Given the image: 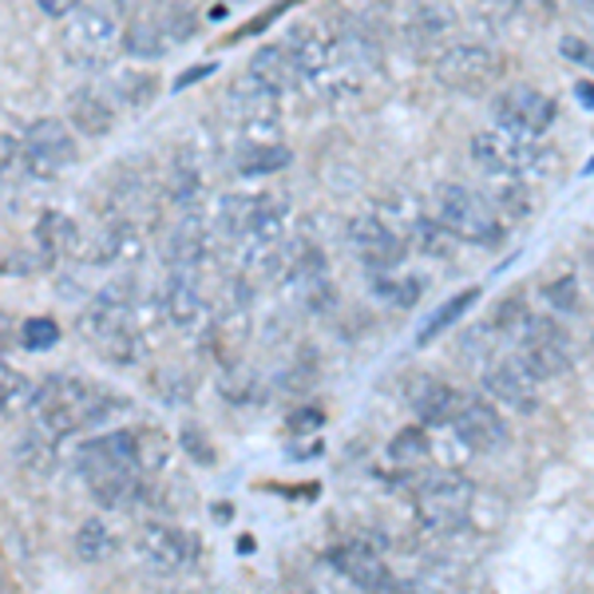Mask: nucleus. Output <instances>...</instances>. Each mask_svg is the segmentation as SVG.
Here are the masks:
<instances>
[{
    "mask_svg": "<svg viewBox=\"0 0 594 594\" xmlns=\"http://www.w3.org/2000/svg\"><path fill=\"white\" fill-rule=\"evenodd\" d=\"M0 167H4V155H0Z\"/></svg>",
    "mask_w": 594,
    "mask_h": 594,
    "instance_id": "a19ab883",
    "label": "nucleus"
},
{
    "mask_svg": "<svg viewBox=\"0 0 594 594\" xmlns=\"http://www.w3.org/2000/svg\"><path fill=\"white\" fill-rule=\"evenodd\" d=\"M163 317L183 333H202L210 325V302L195 274H170L159 293Z\"/></svg>",
    "mask_w": 594,
    "mask_h": 594,
    "instance_id": "a211bd4d",
    "label": "nucleus"
},
{
    "mask_svg": "<svg viewBox=\"0 0 594 594\" xmlns=\"http://www.w3.org/2000/svg\"><path fill=\"white\" fill-rule=\"evenodd\" d=\"M290 167V147L282 143H246L242 152L235 155L238 175H274V170Z\"/></svg>",
    "mask_w": 594,
    "mask_h": 594,
    "instance_id": "bb28decb",
    "label": "nucleus"
},
{
    "mask_svg": "<svg viewBox=\"0 0 594 594\" xmlns=\"http://www.w3.org/2000/svg\"><path fill=\"white\" fill-rule=\"evenodd\" d=\"M559 52H563V56H571V60H579V64L594 67V48L586 44L583 37H563V40H559Z\"/></svg>",
    "mask_w": 594,
    "mask_h": 594,
    "instance_id": "72a5a7b5",
    "label": "nucleus"
},
{
    "mask_svg": "<svg viewBox=\"0 0 594 594\" xmlns=\"http://www.w3.org/2000/svg\"><path fill=\"white\" fill-rule=\"evenodd\" d=\"M0 594H17V586H12V583H9V579H4V575H0Z\"/></svg>",
    "mask_w": 594,
    "mask_h": 594,
    "instance_id": "58836bf2",
    "label": "nucleus"
},
{
    "mask_svg": "<svg viewBox=\"0 0 594 594\" xmlns=\"http://www.w3.org/2000/svg\"><path fill=\"white\" fill-rule=\"evenodd\" d=\"M12 341H17V321H12V313L0 310V361H4Z\"/></svg>",
    "mask_w": 594,
    "mask_h": 594,
    "instance_id": "c9c22d12",
    "label": "nucleus"
},
{
    "mask_svg": "<svg viewBox=\"0 0 594 594\" xmlns=\"http://www.w3.org/2000/svg\"><path fill=\"white\" fill-rule=\"evenodd\" d=\"M405 24L413 29L416 40H440L444 32H452L456 12L444 9V4H416V9L405 12Z\"/></svg>",
    "mask_w": 594,
    "mask_h": 594,
    "instance_id": "c756f323",
    "label": "nucleus"
},
{
    "mask_svg": "<svg viewBox=\"0 0 594 594\" xmlns=\"http://www.w3.org/2000/svg\"><path fill=\"white\" fill-rule=\"evenodd\" d=\"M227 115L238 132L250 135V143H270V135L282 127V100L258 87L250 76H238L227 92Z\"/></svg>",
    "mask_w": 594,
    "mask_h": 594,
    "instance_id": "ddd939ff",
    "label": "nucleus"
},
{
    "mask_svg": "<svg viewBox=\"0 0 594 594\" xmlns=\"http://www.w3.org/2000/svg\"><path fill=\"white\" fill-rule=\"evenodd\" d=\"M555 115H559L555 100L531 84H511L491 100L496 132L519 135V139H543V135L551 132Z\"/></svg>",
    "mask_w": 594,
    "mask_h": 594,
    "instance_id": "1a4fd4ad",
    "label": "nucleus"
},
{
    "mask_svg": "<svg viewBox=\"0 0 594 594\" xmlns=\"http://www.w3.org/2000/svg\"><path fill=\"white\" fill-rule=\"evenodd\" d=\"M472 483L456 472H433L420 476L413 483V508L416 519L425 523L433 535H448V531L463 528L468 523V511H472Z\"/></svg>",
    "mask_w": 594,
    "mask_h": 594,
    "instance_id": "423d86ee",
    "label": "nucleus"
},
{
    "mask_svg": "<svg viewBox=\"0 0 594 594\" xmlns=\"http://www.w3.org/2000/svg\"><path fill=\"white\" fill-rule=\"evenodd\" d=\"M408 405H413L420 428H452L463 408V393H456V388L444 385V381L425 377L408 388Z\"/></svg>",
    "mask_w": 594,
    "mask_h": 594,
    "instance_id": "aec40b11",
    "label": "nucleus"
},
{
    "mask_svg": "<svg viewBox=\"0 0 594 594\" xmlns=\"http://www.w3.org/2000/svg\"><path fill=\"white\" fill-rule=\"evenodd\" d=\"M80 468H84V480L92 488V496L104 508H132L135 500H143V488H147V468H143V448L139 433L132 428H119V433L95 436L84 444L80 452Z\"/></svg>",
    "mask_w": 594,
    "mask_h": 594,
    "instance_id": "f257e3e1",
    "label": "nucleus"
},
{
    "mask_svg": "<svg viewBox=\"0 0 594 594\" xmlns=\"http://www.w3.org/2000/svg\"><path fill=\"white\" fill-rule=\"evenodd\" d=\"M333 563H337V571L350 579L353 586H361V594L381 591V586L393 579V571L385 566V559H381L377 548L365 543V539H345V543L333 551Z\"/></svg>",
    "mask_w": 594,
    "mask_h": 594,
    "instance_id": "412c9836",
    "label": "nucleus"
},
{
    "mask_svg": "<svg viewBox=\"0 0 594 594\" xmlns=\"http://www.w3.org/2000/svg\"><path fill=\"white\" fill-rule=\"evenodd\" d=\"M20 341H24V350L29 353H44L60 341V325L52 317H29L24 321V330H20Z\"/></svg>",
    "mask_w": 594,
    "mask_h": 594,
    "instance_id": "2f4dec72",
    "label": "nucleus"
},
{
    "mask_svg": "<svg viewBox=\"0 0 594 594\" xmlns=\"http://www.w3.org/2000/svg\"><path fill=\"white\" fill-rule=\"evenodd\" d=\"M37 246L40 262H60V258L80 250V227L67 215H60V210H44L37 222Z\"/></svg>",
    "mask_w": 594,
    "mask_h": 594,
    "instance_id": "5701e85b",
    "label": "nucleus"
},
{
    "mask_svg": "<svg viewBox=\"0 0 594 594\" xmlns=\"http://www.w3.org/2000/svg\"><path fill=\"white\" fill-rule=\"evenodd\" d=\"M17 460L29 468V472L37 476H48L52 468H56V440H48L44 433H37V428H29V433L17 440Z\"/></svg>",
    "mask_w": 594,
    "mask_h": 594,
    "instance_id": "7c9ffc66",
    "label": "nucleus"
},
{
    "mask_svg": "<svg viewBox=\"0 0 594 594\" xmlns=\"http://www.w3.org/2000/svg\"><path fill=\"white\" fill-rule=\"evenodd\" d=\"M119 405L112 393L84 377H48L40 385L37 413H32V428L44 433L48 440H64V436L80 433V428L104 420L112 408Z\"/></svg>",
    "mask_w": 594,
    "mask_h": 594,
    "instance_id": "7ed1b4c3",
    "label": "nucleus"
},
{
    "mask_svg": "<svg viewBox=\"0 0 594 594\" xmlns=\"http://www.w3.org/2000/svg\"><path fill=\"white\" fill-rule=\"evenodd\" d=\"M40 385L32 377H24L20 368H9L0 361V416L4 420H17V416L37 413Z\"/></svg>",
    "mask_w": 594,
    "mask_h": 594,
    "instance_id": "b1692460",
    "label": "nucleus"
},
{
    "mask_svg": "<svg viewBox=\"0 0 594 594\" xmlns=\"http://www.w3.org/2000/svg\"><path fill=\"white\" fill-rule=\"evenodd\" d=\"M476 302H480V290H476V285H468V290H463V293H456V298H448V302H444L440 310H436L433 317H428L425 325H420V333H416V341H420V345H428V341H433V337H440L444 330H452L456 321H460L463 313L472 310Z\"/></svg>",
    "mask_w": 594,
    "mask_h": 594,
    "instance_id": "c85d7f7f",
    "label": "nucleus"
},
{
    "mask_svg": "<svg viewBox=\"0 0 594 594\" xmlns=\"http://www.w3.org/2000/svg\"><path fill=\"white\" fill-rule=\"evenodd\" d=\"M67 115H72V127L92 135V139H100V135H107L115 127V107L100 92H92V87L72 95V112Z\"/></svg>",
    "mask_w": 594,
    "mask_h": 594,
    "instance_id": "393cba45",
    "label": "nucleus"
},
{
    "mask_svg": "<svg viewBox=\"0 0 594 594\" xmlns=\"http://www.w3.org/2000/svg\"><path fill=\"white\" fill-rule=\"evenodd\" d=\"M433 76L440 80L444 87H452V92L476 95V92H483V87H491L496 80H500V56H496L488 44H476V40H468V44H452L436 56Z\"/></svg>",
    "mask_w": 594,
    "mask_h": 594,
    "instance_id": "9b49d317",
    "label": "nucleus"
},
{
    "mask_svg": "<svg viewBox=\"0 0 594 594\" xmlns=\"http://www.w3.org/2000/svg\"><path fill=\"white\" fill-rule=\"evenodd\" d=\"M139 559L159 575H183L187 566H195L198 559V543L190 531L170 528V523H147L139 531Z\"/></svg>",
    "mask_w": 594,
    "mask_h": 594,
    "instance_id": "4468645a",
    "label": "nucleus"
},
{
    "mask_svg": "<svg viewBox=\"0 0 594 594\" xmlns=\"http://www.w3.org/2000/svg\"><path fill=\"white\" fill-rule=\"evenodd\" d=\"M72 548H76V555L84 559V563H104V559L115 555L119 539H115V531L107 528L104 519L92 515V519H84V523L76 528V539H72Z\"/></svg>",
    "mask_w": 594,
    "mask_h": 594,
    "instance_id": "a878e982",
    "label": "nucleus"
},
{
    "mask_svg": "<svg viewBox=\"0 0 594 594\" xmlns=\"http://www.w3.org/2000/svg\"><path fill=\"white\" fill-rule=\"evenodd\" d=\"M433 207L440 227L460 242L472 246H496L503 242V218L491 210V202L480 190L463 187V183H436Z\"/></svg>",
    "mask_w": 594,
    "mask_h": 594,
    "instance_id": "39448f33",
    "label": "nucleus"
},
{
    "mask_svg": "<svg viewBox=\"0 0 594 594\" xmlns=\"http://www.w3.org/2000/svg\"><path fill=\"white\" fill-rule=\"evenodd\" d=\"M548 302L563 313H575L579 310V290H575V278H563V282H551L548 290Z\"/></svg>",
    "mask_w": 594,
    "mask_h": 594,
    "instance_id": "473e14b6",
    "label": "nucleus"
},
{
    "mask_svg": "<svg viewBox=\"0 0 594 594\" xmlns=\"http://www.w3.org/2000/svg\"><path fill=\"white\" fill-rule=\"evenodd\" d=\"M468 152H472V159L480 163L488 175H496V179H515V183L543 179L559 163V152L548 147L543 139H519V135L496 132V127H491V132H476L472 143H468Z\"/></svg>",
    "mask_w": 594,
    "mask_h": 594,
    "instance_id": "20e7f679",
    "label": "nucleus"
},
{
    "mask_svg": "<svg viewBox=\"0 0 594 594\" xmlns=\"http://www.w3.org/2000/svg\"><path fill=\"white\" fill-rule=\"evenodd\" d=\"M519 357L528 361V368L539 381L563 377L575 365V345H571V333L559 325L555 317H543V313H528L519 321Z\"/></svg>",
    "mask_w": 594,
    "mask_h": 594,
    "instance_id": "6e6552de",
    "label": "nucleus"
},
{
    "mask_svg": "<svg viewBox=\"0 0 594 594\" xmlns=\"http://www.w3.org/2000/svg\"><path fill=\"white\" fill-rule=\"evenodd\" d=\"M350 242L357 246L361 262H365V270H373V278L396 274L400 262H405V242H400V235H396L388 222H381L377 215L353 218Z\"/></svg>",
    "mask_w": 594,
    "mask_h": 594,
    "instance_id": "f3484780",
    "label": "nucleus"
},
{
    "mask_svg": "<svg viewBox=\"0 0 594 594\" xmlns=\"http://www.w3.org/2000/svg\"><path fill=\"white\" fill-rule=\"evenodd\" d=\"M80 4H67V0H40V12H48V17H72Z\"/></svg>",
    "mask_w": 594,
    "mask_h": 594,
    "instance_id": "e433bc0d",
    "label": "nucleus"
},
{
    "mask_svg": "<svg viewBox=\"0 0 594 594\" xmlns=\"http://www.w3.org/2000/svg\"><path fill=\"white\" fill-rule=\"evenodd\" d=\"M135 305H139V298H135L132 282H107L87 302L84 317H80V333L112 365H135L143 357V333L135 330Z\"/></svg>",
    "mask_w": 594,
    "mask_h": 594,
    "instance_id": "f03ea898",
    "label": "nucleus"
},
{
    "mask_svg": "<svg viewBox=\"0 0 594 594\" xmlns=\"http://www.w3.org/2000/svg\"><path fill=\"white\" fill-rule=\"evenodd\" d=\"M539 385H543V381L531 373L528 361L519 357V353H508V357L491 361V365L483 368V388H488V396H496L511 413H535Z\"/></svg>",
    "mask_w": 594,
    "mask_h": 594,
    "instance_id": "2eb2a0df",
    "label": "nucleus"
},
{
    "mask_svg": "<svg viewBox=\"0 0 594 594\" xmlns=\"http://www.w3.org/2000/svg\"><path fill=\"white\" fill-rule=\"evenodd\" d=\"M175 48L163 9H135L123 24V52L135 60H163Z\"/></svg>",
    "mask_w": 594,
    "mask_h": 594,
    "instance_id": "6ab92c4d",
    "label": "nucleus"
},
{
    "mask_svg": "<svg viewBox=\"0 0 594 594\" xmlns=\"http://www.w3.org/2000/svg\"><path fill=\"white\" fill-rule=\"evenodd\" d=\"M76 139L67 132L64 123L44 115V119H32L24 132H20V167L37 175V179H56L64 175L72 163H76Z\"/></svg>",
    "mask_w": 594,
    "mask_h": 594,
    "instance_id": "9d476101",
    "label": "nucleus"
},
{
    "mask_svg": "<svg viewBox=\"0 0 594 594\" xmlns=\"http://www.w3.org/2000/svg\"><path fill=\"white\" fill-rule=\"evenodd\" d=\"M591 274H594V254H591Z\"/></svg>",
    "mask_w": 594,
    "mask_h": 594,
    "instance_id": "ea45409f",
    "label": "nucleus"
},
{
    "mask_svg": "<svg viewBox=\"0 0 594 594\" xmlns=\"http://www.w3.org/2000/svg\"><path fill=\"white\" fill-rule=\"evenodd\" d=\"M428 456H433V444H428V428H420V425L400 428V433L388 440V460H393L396 468H405V472L428 463Z\"/></svg>",
    "mask_w": 594,
    "mask_h": 594,
    "instance_id": "cd10ccee",
    "label": "nucleus"
},
{
    "mask_svg": "<svg viewBox=\"0 0 594 594\" xmlns=\"http://www.w3.org/2000/svg\"><path fill=\"white\" fill-rule=\"evenodd\" d=\"M285 52H290V64L298 72V84H325V80L341 76V64H337V44L333 37L321 24H293L285 32Z\"/></svg>",
    "mask_w": 594,
    "mask_h": 594,
    "instance_id": "f8f14e48",
    "label": "nucleus"
},
{
    "mask_svg": "<svg viewBox=\"0 0 594 594\" xmlns=\"http://www.w3.org/2000/svg\"><path fill=\"white\" fill-rule=\"evenodd\" d=\"M183 448H187V452L195 456L198 463H210V460H215V456H210V452H202L207 444H202V436H198L195 428H187V433H183Z\"/></svg>",
    "mask_w": 594,
    "mask_h": 594,
    "instance_id": "f704fd0d",
    "label": "nucleus"
},
{
    "mask_svg": "<svg viewBox=\"0 0 594 594\" xmlns=\"http://www.w3.org/2000/svg\"><path fill=\"white\" fill-rule=\"evenodd\" d=\"M456 436H460L463 448H472V452H503L511 444V425L508 416L500 413L496 405H488L483 396H463V408L456 416Z\"/></svg>",
    "mask_w": 594,
    "mask_h": 594,
    "instance_id": "dca6fc26",
    "label": "nucleus"
},
{
    "mask_svg": "<svg viewBox=\"0 0 594 594\" xmlns=\"http://www.w3.org/2000/svg\"><path fill=\"white\" fill-rule=\"evenodd\" d=\"M575 95H579V100H583L586 107H594V84H579V87H575Z\"/></svg>",
    "mask_w": 594,
    "mask_h": 594,
    "instance_id": "4c0bfd02",
    "label": "nucleus"
},
{
    "mask_svg": "<svg viewBox=\"0 0 594 594\" xmlns=\"http://www.w3.org/2000/svg\"><path fill=\"white\" fill-rule=\"evenodd\" d=\"M246 76L254 80L258 87H265L270 95H278V100H282L285 92H293V87H298V72H293L285 44H262V48H258L254 56H250Z\"/></svg>",
    "mask_w": 594,
    "mask_h": 594,
    "instance_id": "4be33fe9",
    "label": "nucleus"
},
{
    "mask_svg": "<svg viewBox=\"0 0 594 594\" xmlns=\"http://www.w3.org/2000/svg\"><path fill=\"white\" fill-rule=\"evenodd\" d=\"M60 44H64L67 60L80 67H104L115 56V48L123 44L119 29V12L107 9V4H87L67 17L64 32H60Z\"/></svg>",
    "mask_w": 594,
    "mask_h": 594,
    "instance_id": "0eeeda50",
    "label": "nucleus"
}]
</instances>
